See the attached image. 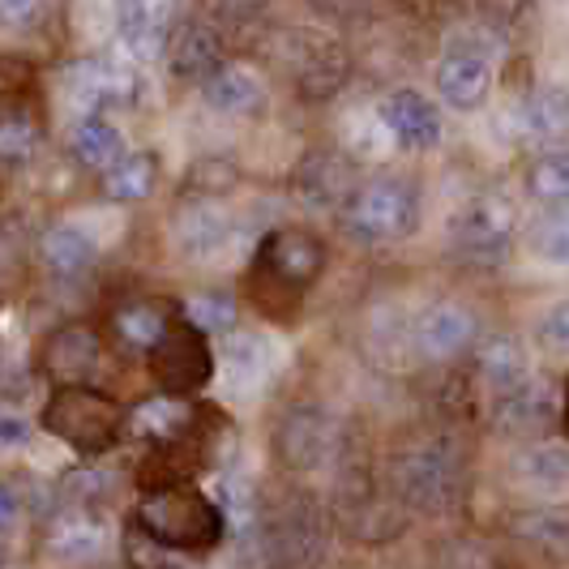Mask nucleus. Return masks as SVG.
Here are the masks:
<instances>
[{
	"label": "nucleus",
	"instance_id": "f257e3e1",
	"mask_svg": "<svg viewBox=\"0 0 569 569\" xmlns=\"http://www.w3.org/2000/svg\"><path fill=\"white\" fill-rule=\"evenodd\" d=\"M138 522L168 552H210L228 536L223 510L189 485H163L150 488L138 506Z\"/></svg>",
	"mask_w": 569,
	"mask_h": 569
},
{
	"label": "nucleus",
	"instance_id": "f03ea898",
	"mask_svg": "<svg viewBox=\"0 0 569 569\" xmlns=\"http://www.w3.org/2000/svg\"><path fill=\"white\" fill-rule=\"evenodd\" d=\"M43 428L78 455H103L124 437V407L90 390L86 381L57 386V395L43 407Z\"/></svg>",
	"mask_w": 569,
	"mask_h": 569
},
{
	"label": "nucleus",
	"instance_id": "7ed1b4c3",
	"mask_svg": "<svg viewBox=\"0 0 569 569\" xmlns=\"http://www.w3.org/2000/svg\"><path fill=\"white\" fill-rule=\"evenodd\" d=\"M347 231L365 244H395L420 228V189L402 176H377L369 184H356V193L342 206Z\"/></svg>",
	"mask_w": 569,
	"mask_h": 569
},
{
	"label": "nucleus",
	"instance_id": "20e7f679",
	"mask_svg": "<svg viewBox=\"0 0 569 569\" xmlns=\"http://www.w3.org/2000/svg\"><path fill=\"white\" fill-rule=\"evenodd\" d=\"M513 201L501 193H476L455 210L450 240L467 266L497 270L513 249Z\"/></svg>",
	"mask_w": 569,
	"mask_h": 569
},
{
	"label": "nucleus",
	"instance_id": "39448f33",
	"mask_svg": "<svg viewBox=\"0 0 569 569\" xmlns=\"http://www.w3.org/2000/svg\"><path fill=\"white\" fill-rule=\"evenodd\" d=\"M395 492L411 510L450 513L462 506L467 480H462V467H458L455 455L420 446V450H407V455L395 458Z\"/></svg>",
	"mask_w": 569,
	"mask_h": 569
},
{
	"label": "nucleus",
	"instance_id": "423d86ee",
	"mask_svg": "<svg viewBox=\"0 0 569 569\" xmlns=\"http://www.w3.org/2000/svg\"><path fill=\"white\" fill-rule=\"evenodd\" d=\"M339 450V420L317 402H296L274 425V458L291 476H309V471L330 467Z\"/></svg>",
	"mask_w": 569,
	"mask_h": 569
},
{
	"label": "nucleus",
	"instance_id": "0eeeda50",
	"mask_svg": "<svg viewBox=\"0 0 569 569\" xmlns=\"http://www.w3.org/2000/svg\"><path fill=\"white\" fill-rule=\"evenodd\" d=\"M253 270L257 279H266V287L274 296H283L287 305H296L300 291L313 287L317 274L326 270V249H321V240L309 236V231H296V228L270 231L266 244L257 249Z\"/></svg>",
	"mask_w": 569,
	"mask_h": 569
},
{
	"label": "nucleus",
	"instance_id": "6e6552de",
	"mask_svg": "<svg viewBox=\"0 0 569 569\" xmlns=\"http://www.w3.org/2000/svg\"><path fill=\"white\" fill-rule=\"evenodd\" d=\"M150 372L168 395H193L214 377L210 342L193 321H171L163 339L150 347Z\"/></svg>",
	"mask_w": 569,
	"mask_h": 569
},
{
	"label": "nucleus",
	"instance_id": "1a4fd4ad",
	"mask_svg": "<svg viewBox=\"0 0 569 569\" xmlns=\"http://www.w3.org/2000/svg\"><path fill=\"white\" fill-rule=\"evenodd\" d=\"M120 57L129 64H154L168 48V30L176 22V0H112Z\"/></svg>",
	"mask_w": 569,
	"mask_h": 569
},
{
	"label": "nucleus",
	"instance_id": "9d476101",
	"mask_svg": "<svg viewBox=\"0 0 569 569\" xmlns=\"http://www.w3.org/2000/svg\"><path fill=\"white\" fill-rule=\"evenodd\" d=\"M64 90L86 112H108V108H129L138 99V64L129 60H78L64 73Z\"/></svg>",
	"mask_w": 569,
	"mask_h": 569
},
{
	"label": "nucleus",
	"instance_id": "9b49d317",
	"mask_svg": "<svg viewBox=\"0 0 569 569\" xmlns=\"http://www.w3.org/2000/svg\"><path fill=\"white\" fill-rule=\"evenodd\" d=\"M381 129L390 133V142L402 146V150H437L441 146V116L432 108V99H425L420 90H390L381 99Z\"/></svg>",
	"mask_w": 569,
	"mask_h": 569
},
{
	"label": "nucleus",
	"instance_id": "f8f14e48",
	"mask_svg": "<svg viewBox=\"0 0 569 569\" xmlns=\"http://www.w3.org/2000/svg\"><path fill=\"white\" fill-rule=\"evenodd\" d=\"M171 240L189 261H210V257L228 253L231 244V214L214 198L184 201L171 219Z\"/></svg>",
	"mask_w": 569,
	"mask_h": 569
},
{
	"label": "nucleus",
	"instance_id": "ddd939ff",
	"mask_svg": "<svg viewBox=\"0 0 569 569\" xmlns=\"http://www.w3.org/2000/svg\"><path fill=\"white\" fill-rule=\"evenodd\" d=\"M557 390L548 381H522L506 395H497V407H492V425L506 437H540L557 425Z\"/></svg>",
	"mask_w": 569,
	"mask_h": 569
},
{
	"label": "nucleus",
	"instance_id": "4468645a",
	"mask_svg": "<svg viewBox=\"0 0 569 569\" xmlns=\"http://www.w3.org/2000/svg\"><path fill=\"white\" fill-rule=\"evenodd\" d=\"M43 372L57 381V386H78V381H90L94 369H99V335L73 321V326H60L48 335L43 342V356H39Z\"/></svg>",
	"mask_w": 569,
	"mask_h": 569
},
{
	"label": "nucleus",
	"instance_id": "2eb2a0df",
	"mask_svg": "<svg viewBox=\"0 0 569 569\" xmlns=\"http://www.w3.org/2000/svg\"><path fill=\"white\" fill-rule=\"evenodd\" d=\"M437 94L455 112H480L492 94V60L485 52L458 48L437 64Z\"/></svg>",
	"mask_w": 569,
	"mask_h": 569
},
{
	"label": "nucleus",
	"instance_id": "dca6fc26",
	"mask_svg": "<svg viewBox=\"0 0 569 569\" xmlns=\"http://www.w3.org/2000/svg\"><path fill=\"white\" fill-rule=\"evenodd\" d=\"M356 193V171L351 163L335 154V150H313L305 154V163L296 168V198L309 210H335L347 206V198Z\"/></svg>",
	"mask_w": 569,
	"mask_h": 569
},
{
	"label": "nucleus",
	"instance_id": "f3484780",
	"mask_svg": "<svg viewBox=\"0 0 569 569\" xmlns=\"http://www.w3.org/2000/svg\"><path fill=\"white\" fill-rule=\"evenodd\" d=\"M411 339H416V351L425 360H455L476 342V317L467 313L462 305H455V300L432 305V309L420 313Z\"/></svg>",
	"mask_w": 569,
	"mask_h": 569
},
{
	"label": "nucleus",
	"instance_id": "a211bd4d",
	"mask_svg": "<svg viewBox=\"0 0 569 569\" xmlns=\"http://www.w3.org/2000/svg\"><path fill=\"white\" fill-rule=\"evenodd\" d=\"M163 57H168L176 78L201 82V78H210L223 64V39H219V30L206 27V22H180L176 30H168Z\"/></svg>",
	"mask_w": 569,
	"mask_h": 569
},
{
	"label": "nucleus",
	"instance_id": "6ab92c4d",
	"mask_svg": "<svg viewBox=\"0 0 569 569\" xmlns=\"http://www.w3.org/2000/svg\"><path fill=\"white\" fill-rule=\"evenodd\" d=\"M193 407L184 402V395H154V399H142L133 411H124V432L142 437L150 446H171L180 441L189 428H193Z\"/></svg>",
	"mask_w": 569,
	"mask_h": 569
},
{
	"label": "nucleus",
	"instance_id": "aec40b11",
	"mask_svg": "<svg viewBox=\"0 0 569 569\" xmlns=\"http://www.w3.org/2000/svg\"><path fill=\"white\" fill-rule=\"evenodd\" d=\"M201 99L206 108L223 116H257L266 108V82L244 64H219L210 78H201Z\"/></svg>",
	"mask_w": 569,
	"mask_h": 569
},
{
	"label": "nucleus",
	"instance_id": "412c9836",
	"mask_svg": "<svg viewBox=\"0 0 569 569\" xmlns=\"http://www.w3.org/2000/svg\"><path fill=\"white\" fill-rule=\"evenodd\" d=\"M39 257H43L48 274H57V279H78V274H86V270L94 266L99 244H94V236L86 228H78V223H57V228L43 231Z\"/></svg>",
	"mask_w": 569,
	"mask_h": 569
},
{
	"label": "nucleus",
	"instance_id": "4be33fe9",
	"mask_svg": "<svg viewBox=\"0 0 569 569\" xmlns=\"http://www.w3.org/2000/svg\"><path fill=\"white\" fill-rule=\"evenodd\" d=\"M476 369H480L488 390L506 395V390L522 386L531 377V356H527V347H522L518 335H492L476 351Z\"/></svg>",
	"mask_w": 569,
	"mask_h": 569
},
{
	"label": "nucleus",
	"instance_id": "5701e85b",
	"mask_svg": "<svg viewBox=\"0 0 569 569\" xmlns=\"http://www.w3.org/2000/svg\"><path fill=\"white\" fill-rule=\"evenodd\" d=\"M168 326V309H159L154 300H133V305H120L112 313V339L124 356H150V347L163 339Z\"/></svg>",
	"mask_w": 569,
	"mask_h": 569
},
{
	"label": "nucleus",
	"instance_id": "b1692460",
	"mask_svg": "<svg viewBox=\"0 0 569 569\" xmlns=\"http://www.w3.org/2000/svg\"><path fill=\"white\" fill-rule=\"evenodd\" d=\"M270 369H274V347L253 335V330H236L228 339V381L231 390L240 395H253L270 381Z\"/></svg>",
	"mask_w": 569,
	"mask_h": 569
},
{
	"label": "nucleus",
	"instance_id": "393cba45",
	"mask_svg": "<svg viewBox=\"0 0 569 569\" xmlns=\"http://www.w3.org/2000/svg\"><path fill=\"white\" fill-rule=\"evenodd\" d=\"M522 129L540 146H561L569 138V90L566 86H540L527 108H522Z\"/></svg>",
	"mask_w": 569,
	"mask_h": 569
},
{
	"label": "nucleus",
	"instance_id": "a878e982",
	"mask_svg": "<svg viewBox=\"0 0 569 569\" xmlns=\"http://www.w3.org/2000/svg\"><path fill=\"white\" fill-rule=\"evenodd\" d=\"M513 540L531 543L548 557H569V501L561 506H536V510H522L510 522Z\"/></svg>",
	"mask_w": 569,
	"mask_h": 569
},
{
	"label": "nucleus",
	"instance_id": "bb28decb",
	"mask_svg": "<svg viewBox=\"0 0 569 569\" xmlns=\"http://www.w3.org/2000/svg\"><path fill=\"white\" fill-rule=\"evenodd\" d=\"M48 552L57 561H94L103 552V522L90 510H69L64 518H57L48 536Z\"/></svg>",
	"mask_w": 569,
	"mask_h": 569
},
{
	"label": "nucleus",
	"instance_id": "cd10ccee",
	"mask_svg": "<svg viewBox=\"0 0 569 569\" xmlns=\"http://www.w3.org/2000/svg\"><path fill=\"white\" fill-rule=\"evenodd\" d=\"M154 180H159V159L150 150H133V154H120L112 168L103 171V193L120 206H133L154 193Z\"/></svg>",
	"mask_w": 569,
	"mask_h": 569
},
{
	"label": "nucleus",
	"instance_id": "c85d7f7f",
	"mask_svg": "<svg viewBox=\"0 0 569 569\" xmlns=\"http://www.w3.org/2000/svg\"><path fill=\"white\" fill-rule=\"evenodd\" d=\"M124 154V142L116 133V124L103 120V112H86L78 124H73V159L82 168L108 171Z\"/></svg>",
	"mask_w": 569,
	"mask_h": 569
},
{
	"label": "nucleus",
	"instance_id": "c756f323",
	"mask_svg": "<svg viewBox=\"0 0 569 569\" xmlns=\"http://www.w3.org/2000/svg\"><path fill=\"white\" fill-rule=\"evenodd\" d=\"M342 78H347V57H342L335 43H321L313 57H305L300 64V73H296V86H300V94L305 99H335L339 94Z\"/></svg>",
	"mask_w": 569,
	"mask_h": 569
},
{
	"label": "nucleus",
	"instance_id": "7c9ffc66",
	"mask_svg": "<svg viewBox=\"0 0 569 569\" xmlns=\"http://www.w3.org/2000/svg\"><path fill=\"white\" fill-rule=\"evenodd\" d=\"M214 506L223 510V522L231 527V536H253L261 527V497L249 480L240 476H223L214 488Z\"/></svg>",
	"mask_w": 569,
	"mask_h": 569
},
{
	"label": "nucleus",
	"instance_id": "2f4dec72",
	"mask_svg": "<svg viewBox=\"0 0 569 569\" xmlns=\"http://www.w3.org/2000/svg\"><path fill=\"white\" fill-rule=\"evenodd\" d=\"M531 253L548 266L569 270V201H552L531 223Z\"/></svg>",
	"mask_w": 569,
	"mask_h": 569
},
{
	"label": "nucleus",
	"instance_id": "473e14b6",
	"mask_svg": "<svg viewBox=\"0 0 569 569\" xmlns=\"http://www.w3.org/2000/svg\"><path fill=\"white\" fill-rule=\"evenodd\" d=\"M513 476L531 488H566L569 485V450L561 446H531L513 462Z\"/></svg>",
	"mask_w": 569,
	"mask_h": 569
},
{
	"label": "nucleus",
	"instance_id": "72a5a7b5",
	"mask_svg": "<svg viewBox=\"0 0 569 569\" xmlns=\"http://www.w3.org/2000/svg\"><path fill=\"white\" fill-rule=\"evenodd\" d=\"M39 150V124L27 112H0V168H22Z\"/></svg>",
	"mask_w": 569,
	"mask_h": 569
},
{
	"label": "nucleus",
	"instance_id": "f704fd0d",
	"mask_svg": "<svg viewBox=\"0 0 569 569\" xmlns=\"http://www.w3.org/2000/svg\"><path fill=\"white\" fill-rule=\"evenodd\" d=\"M60 501L69 506V510H99L103 501H112L116 492V480L112 471H69L64 480H60Z\"/></svg>",
	"mask_w": 569,
	"mask_h": 569
},
{
	"label": "nucleus",
	"instance_id": "c9c22d12",
	"mask_svg": "<svg viewBox=\"0 0 569 569\" xmlns=\"http://www.w3.org/2000/svg\"><path fill=\"white\" fill-rule=\"evenodd\" d=\"M270 543L274 548H287L291 557H300L305 552V543H317V513L309 501H291L279 518H274V527H270Z\"/></svg>",
	"mask_w": 569,
	"mask_h": 569
},
{
	"label": "nucleus",
	"instance_id": "e433bc0d",
	"mask_svg": "<svg viewBox=\"0 0 569 569\" xmlns=\"http://www.w3.org/2000/svg\"><path fill=\"white\" fill-rule=\"evenodd\" d=\"M527 189L540 201H569V150H548L531 163Z\"/></svg>",
	"mask_w": 569,
	"mask_h": 569
},
{
	"label": "nucleus",
	"instance_id": "4c0bfd02",
	"mask_svg": "<svg viewBox=\"0 0 569 569\" xmlns=\"http://www.w3.org/2000/svg\"><path fill=\"white\" fill-rule=\"evenodd\" d=\"M189 321L201 335H231L236 330V300L228 291H198L189 300Z\"/></svg>",
	"mask_w": 569,
	"mask_h": 569
},
{
	"label": "nucleus",
	"instance_id": "58836bf2",
	"mask_svg": "<svg viewBox=\"0 0 569 569\" xmlns=\"http://www.w3.org/2000/svg\"><path fill=\"white\" fill-rule=\"evenodd\" d=\"M201 9H206L210 22L240 30V27H253L257 18L270 9V0H201Z\"/></svg>",
	"mask_w": 569,
	"mask_h": 569
},
{
	"label": "nucleus",
	"instance_id": "ea45409f",
	"mask_svg": "<svg viewBox=\"0 0 569 569\" xmlns=\"http://www.w3.org/2000/svg\"><path fill=\"white\" fill-rule=\"evenodd\" d=\"M536 339L548 356H569V300L552 305L536 326Z\"/></svg>",
	"mask_w": 569,
	"mask_h": 569
},
{
	"label": "nucleus",
	"instance_id": "a19ab883",
	"mask_svg": "<svg viewBox=\"0 0 569 569\" xmlns=\"http://www.w3.org/2000/svg\"><path fill=\"white\" fill-rule=\"evenodd\" d=\"M189 184H198V198L228 193L231 184H236V163H228V159H206V163H193Z\"/></svg>",
	"mask_w": 569,
	"mask_h": 569
},
{
	"label": "nucleus",
	"instance_id": "79ce46f5",
	"mask_svg": "<svg viewBox=\"0 0 569 569\" xmlns=\"http://www.w3.org/2000/svg\"><path fill=\"white\" fill-rule=\"evenodd\" d=\"M27 441H30L27 416H18V411H4V407H0V450H22Z\"/></svg>",
	"mask_w": 569,
	"mask_h": 569
},
{
	"label": "nucleus",
	"instance_id": "37998d69",
	"mask_svg": "<svg viewBox=\"0 0 569 569\" xmlns=\"http://www.w3.org/2000/svg\"><path fill=\"white\" fill-rule=\"evenodd\" d=\"M43 0H0V27H30L39 18Z\"/></svg>",
	"mask_w": 569,
	"mask_h": 569
},
{
	"label": "nucleus",
	"instance_id": "c03bdc74",
	"mask_svg": "<svg viewBox=\"0 0 569 569\" xmlns=\"http://www.w3.org/2000/svg\"><path fill=\"white\" fill-rule=\"evenodd\" d=\"M18 513H22V501L9 485H0V536L18 527Z\"/></svg>",
	"mask_w": 569,
	"mask_h": 569
},
{
	"label": "nucleus",
	"instance_id": "a18cd8bd",
	"mask_svg": "<svg viewBox=\"0 0 569 569\" xmlns=\"http://www.w3.org/2000/svg\"><path fill=\"white\" fill-rule=\"evenodd\" d=\"M321 9H330V13H339V18H351V13H360L369 0H313Z\"/></svg>",
	"mask_w": 569,
	"mask_h": 569
},
{
	"label": "nucleus",
	"instance_id": "49530a36",
	"mask_svg": "<svg viewBox=\"0 0 569 569\" xmlns=\"http://www.w3.org/2000/svg\"><path fill=\"white\" fill-rule=\"evenodd\" d=\"M13 395V365H9V356L0 351V399H9Z\"/></svg>",
	"mask_w": 569,
	"mask_h": 569
},
{
	"label": "nucleus",
	"instance_id": "de8ad7c7",
	"mask_svg": "<svg viewBox=\"0 0 569 569\" xmlns=\"http://www.w3.org/2000/svg\"><path fill=\"white\" fill-rule=\"evenodd\" d=\"M566 432H569V395H566Z\"/></svg>",
	"mask_w": 569,
	"mask_h": 569
}]
</instances>
